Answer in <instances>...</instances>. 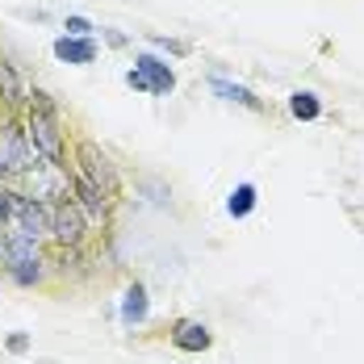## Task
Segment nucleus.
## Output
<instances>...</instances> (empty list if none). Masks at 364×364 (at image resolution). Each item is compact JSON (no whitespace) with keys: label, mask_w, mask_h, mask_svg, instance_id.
<instances>
[{"label":"nucleus","mask_w":364,"mask_h":364,"mask_svg":"<svg viewBox=\"0 0 364 364\" xmlns=\"http://www.w3.org/2000/svg\"><path fill=\"white\" fill-rule=\"evenodd\" d=\"M26 134L34 143L38 159L50 164V168H68V139H63V117L59 105L50 101V92L30 88V101H26Z\"/></svg>","instance_id":"nucleus-1"},{"label":"nucleus","mask_w":364,"mask_h":364,"mask_svg":"<svg viewBox=\"0 0 364 364\" xmlns=\"http://www.w3.org/2000/svg\"><path fill=\"white\" fill-rule=\"evenodd\" d=\"M38 164V151L30 143V134H26V122H17V117H4L0 122V181H21V176H30Z\"/></svg>","instance_id":"nucleus-2"},{"label":"nucleus","mask_w":364,"mask_h":364,"mask_svg":"<svg viewBox=\"0 0 364 364\" xmlns=\"http://www.w3.org/2000/svg\"><path fill=\"white\" fill-rule=\"evenodd\" d=\"M46 252H42V243L38 239H26V235H13V230H4V272H9V281L13 285H42V277H46Z\"/></svg>","instance_id":"nucleus-3"},{"label":"nucleus","mask_w":364,"mask_h":364,"mask_svg":"<svg viewBox=\"0 0 364 364\" xmlns=\"http://www.w3.org/2000/svg\"><path fill=\"white\" fill-rule=\"evenodd\" d=\"M72 172L75 176H84V181L92 184L105 201H117V193H122V176H117V168H113V159L101 151V146L92 143V139H80L75 143V155H72Z\"/></svg>","instance_id":"nucleus-4"},{"label":"nucleus","mask_w":364,"mask_h":364,"mask_svg":"<svg viewBox=\"0 0 364 364\" xmlns=\"http://www.w3.org/2000/svg\"><path fill=\"white\" fill-rule=\"evenodd\" d=\"M126 84L146 97H172L176 92V72L159 55H134V68L126 72Z\"/></svg>","instance_id":"nucleus-5"},{"label":"nucleus","mask_w":364,"mask_h":364,"mask_svg":"<svg viewBox=\"0 0 364 364\" xmlns=\"http://www.w3.org/2000/svg\"><path fill=\"white\" fill-rule=\"evenodd\" d=\"M50 210V243L55 247H84V239H88V222L80 214V205H75L72 197H63V201H50L46 205Z\"/></svg>","instance_id":"nucleus-6"},{"label":"nucleus","mask_w":364,"mask_h":364,"mask_svg":"<svg viewBox=\"0 0 364 364\" xmlns=\"http://www.w3.org/2000/svg\"><path fill=\"white\" fill-rule=\"evenodd\" d=\"M9 230L42 243V239H50V210H46L42 201H34V197L17 193V201H13V218H9Z\"/></svg>","instance_id":"nucleus-7"},{"label":"nucleus","mask_w":364,"mask_h":364,"mask_svg":"<svg viewBox=\"0 0 364 364\" xmlns=\"http://www.w3.org/2000/svg\"><path fill=\"white\" fill-rule=\"evenodd\" d=\"M72 201L80 205V214H84V222H88V226H105V222H109L113 205L101 197V193H97V188H92V184L84 181V176H75V172H72Z\"/></svg>","instance_id":"nucleus-8"},{"label":"nucleus","mask_w":364,"mask_h":364,"mask_svg":"<svg viewBox=\"0 0 364 364\" xmlns=\"http://www.w3.org/2000/svg\"><path fill=\"white\" fill-rule=\"evenodd\" d=\"M55 59L59 63H72V68H88V63H97V38H72V34H59L55 38Z\"/></svg>","instance_id":"nucleus-9"},{"label":"nucleus","mask_w":364,"mask_h":364,"mask_svg":"<svg viewBox=\"0 0 364 364\" xmlns=\"http://www.w3.org/2000/svg\"><path fill=\"white\" fill-rule=\"evenodd\" d=\"M210 343H214V335L205 323H197V318H181L176 327H172V348H181L188 356H201V352H210Z\"/></svg>","instance_id":"nucleus-10"},{"label":"nucleus","mask_w":364,"mask_h":364,"mask_svg":"<svg viewBox=\"0 0 364 364\" xmlns=\"http://www.w3.org/2000/svg\"><path fill=\"white\" fill-rule=\"evenodd\" d=\"M26 101H30V84L21 80V72H17V63H13V59H4V55H0V105L21 109Z\"/></svg>","instance_id":"nucleus-11"},{"label":"nucleus","mask_w":364,"mask_h":364,"mask_svg":"<svg viewBox=\"0 0 364 364\" xmlns=\"http://www.w3.org/2000/svg\"><path fill=\"white\" fill-rule=\"evenodd\" d=\"M210 92H214V97H222V101H230V105H243V109H252V113L264 109V101L255 97L247 84H235V80H222V75H214V80H210Z\"/></svg>","instance_id":"nucleus-12"},{"label":"nucleus","mask_w":364,"mask_h":364,"mask_svg":"<svg viewBox=\"0 0 364 364\" xmlns=\"http://www.w3.org/2000/svg\"><path fill=\"white\" fill-rule=\"evenodd\" d=\"M146 314H151V297H146V285H126V293H122V323L126 327H139V323H146Z\"/></svg>","instance_id":"nucleus-13"},{"label":"nucleus","mask_w":364,"mask_h":364,"mask_svg":"<svg viewBox=\"0 0 364 364\" xmlns=\"http://www.w3.org/2000/svg\"><path fill=\"white\" fill-rule=\"evenodd\" d=\"M289 113L297 117V122H314V117L323 113V101H318L310 88H297V92L289 97Z\"/></svg>","instance_id":"nucleus-14"},{"label":"nucleus","mask_w":364,"mask_h":364,"mask_svg":"<svg viewBox=\"0 0 364 364\" xmlns=\"http://www.w3.org/2000/svg\"><path fill=\"white\" fill-rule=\"evenodd\" d=\"M255 210V184H235V193L226 197V214L230 218H247Z\"/></svg>","instance_id":"nucleus-15"},{"label":"nucleus","mask_w":364,"mask_h":364,"mask_svg":"<svg viewBox=\"0 0 364 364\" xmlns=\"http://www.w3.org/2000/svg\"><path fill=\"white\" fill-rule=\"evenodd\" d=\"M63 34H72V38H92V34H97V26H92L88 17L72 13V17H63Z\"/></svg>","instance_id":"nucleus-16"},{"label":"nucleus","mask_w":364,"mask_h":364,"mask_svg":"<svg viewBox=\"0 0 364 364\" xmlns=\"http://www.w3.org/2000/svg\"><path fill=\"white\" fill-rule=\"evenodd\" d=\"M155 50H168V55H188V42H181V38H164V34H151L146 38Z\"/></svg>","instance_id":"nucleus-17"},{"label":"nucleus","mask_w":364,"mask_h":364,"mask_svg":"<svg viewBox=\"0 0 364 364\" xmlns=\"http://www.w3.org/2000/svg\"><path fill=\"white\" fill-rule=\"evenodd\" d=\"M13 201H17V193L0 184V226H9V218H13Z\"/></svg>","instance_id":"nucleus-18"},{"label":"nucleus","mask_w":364,"mask_h":364,"mask_svg":"<svg viewBox=\"0 0 364 364\" xmlns=\"http://www.w3.org/2000/svg\"><path fill=\"white\" fill-rule=\"evenodd\" d=\"M101 38H105V42H109L113 50H122V46H130V38L122 34V30H101Z\"/></svg>","instance_id":"nucleus-19"},{"label":"nucleus","mask_w":364,"mask_h":364,"mask_svg":"<svg viewBox=\"0 0 364 364\" xmlns=\"http://www.w3.org/2000/svg\"><path fill=\"white\" fill-rule=\"evenodd\" d=\"M4 348L21 356V352H30V335H9V343H4Z\"/></svg>","instance_id":"nucleus-20"},{"label":"nucleus","mask_w":364,"mask_h":364,"mask_svg":"<svg viewBox=\"0 0 364 364\" xmlns=\"http://www.w3.org/2000/svg\"><path fill=\"white\" fill-rule=\"evenodd\" d=\"M0 268H4V230H0Z\"/></svg>","instance_id":"nucleus-21"},{"label":"nucleus","mask_w":364,"mask_h":364,"mask_svg":"<svg viewBox=\"0 0 364 364\" xmlns=\"http://www.w3.org/2000/svg\"><path fill=\"white\" fill-rule=\"evenodd\" d=\"M0 122H4V113H0Z\"/></svg>","instance_id":"nucleus-22"}]
</instances>
